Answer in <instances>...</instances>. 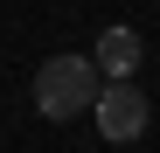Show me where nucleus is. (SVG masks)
Wrapping results in <instances>:
<instances>
[{
    "label": "nucleus",
    "instance_id": "f257e3e1",
    "mask_svg": "<svg viewBox=\"0 0 160 153\" xmlns=\"http://www.w3.org/2000/svg\"><path fill=\"white\" fill-rule=\"evenodd\" d=\"M104 91V70L91 56H49L35 70V111L42 118H84Z\"/></svg>",
    "mask_w": 160,
    "mask_h": 153
},
{
    "label": "nucleus",
    "instance_id": "7ed1b4c3",
    "mask_svg": "<svg viewBox=\"0 0 160 153\" xmlns=\"http://www.w3.org/2000/svg\"><path fill=\"white\" fill-rule=\"evenodd\" d=\"M139 56H146V49H139V28H104L98 49H91V63H98L104 76H132V70H139Z\"/></svg>",
    "mask_w": 160,
    "mask_h": 153
},
{
    "label": "nucleus",
    "instance_id": "f03ea898",
    "mask_svg": "<svg viewBox=\"0 0 160 153\" xmlns=\"http://www.w3.org/2000/svg\"><path fill=\"white\" fill-rule=\"evenodd\" d=\"M91 118H98V132L104 139H139L146 132V97H139V84H132V76H104V91H98V105H91Z\"/></svg>",
    "mask_w": 160,
    "mask_h": 153
}]
</instances>
